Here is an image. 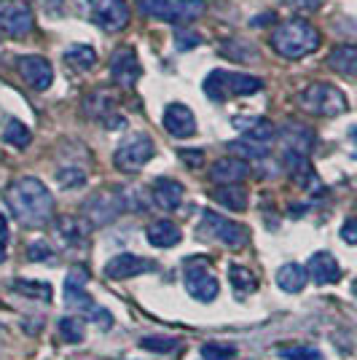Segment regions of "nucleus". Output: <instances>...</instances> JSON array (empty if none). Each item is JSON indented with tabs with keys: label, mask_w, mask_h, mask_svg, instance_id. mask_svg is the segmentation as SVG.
Listing matches in <instances>:
<instances>
[{
	"label": "nucleus",
	"mask_w": 357,
	"mask_h": 360,
	"mask_svg": "<svg viewBox=\"0 0 357 360\" xmlns=\"http://www.w3.org/2000/svg\"><path fill=\"white\" fill-rule=\"evenodd\" d=\"M27 258L30 261H51L54 258V250L48 248V242H30V248H27Z\"/></svg>",
	"instance_id": "obj_38"
},
{
	"label": "nucleus",
	"mask_w": 357,
	"mask_h": 360,
	"mask_svg": "<svg viewBox=\"0 0 357 360\" xmlns=\"http://www.w3.org/2000/svg\"><path fill=\"white\" fill-rule=\"evenodd\" d=\"M86 283H89V271L84 269V266H73V269L67 271V277H65V301H67L73 309H84V312L89 315V320H94L97 326L110 328V326H113V317H110V312H105L103 307H97V304L89 299Z\"/></svg>",
	"instance_id": "obj_4"
},
{
	"label": "nucleus",
	"mask_w": 357,
	"mask_h": 360,
	"mask_svg": "<svg viewBox=\"0 0 357 360\" xmlns=\"http://www.w3.org/2000/svg\"><path fill=\"white\" fill-rule=\"evenodd\" d=\"M320 44H323L320 30L312 27L309 22H304V19L283 22L277 30L271 32V49L285 60H304L306 54L317 51Z\"/></svg>",
	"instance_id": "obj_2"
},
{
	"label": "nucleus",
	"mask_w": 357,
	"mask_h": 360,
	"mask_svg": "<svg viewBox=\"0 0 357 360\" xmlns=\"http://www.w3.org/2000/svg\"><path fill=\"white\" fill-rule=\"evenodd\" d=\"M124 210V202H121L116 194H94L89 199V205H86V215H89L94 224H108V221H113L119 212Z\"/></svg>",
	"instance_id": "obj_18"
},
{
	"label": "nucleus",
	"mask_w": 357,
	"mask_h": 360,
	"mask_svg": "<svg viewBox=\"0 0 357 360\" xmlns=\"http://www.w3.org/2000/svg\"><path fill=\"white\" fill-rule=\"evenodd\" d=\"M57 237L60 240H65L67 245H81L84 242V224L81 221H75V218H62V221H57Z\"/></svg>",
	"instance_id": "obj_29"
},
{
	"label": "nucleus",
	"mask_w": 357,
	"mask_h": 360,
	"mask_svg": "<svg viewBox=\"0 0 357 360\" xmlns=\"http://www.w3.org/2000/svg\"><path fill=\"white\" fill-rule=\"evenodd\" d=\"M306 280H309V269L301 266V264H285L283 269L277 271V285L283 288L285 293H298V290H304Z\"/></svg>",
	"instance_id": "obj_23"
},
{
	"label": "nucleus",
	"mask_w": 357,
	"mask_h": 360,
	"mask_svg": "<svg viewBox=\"0 0 357 360\" xmlns=\"http://www.w3.org/2000/svg\"><path fill=\"white\" fill-rule=\"evenodd\" d=\"M306 269H309V277H312L317 285H333V283L342 280V266H339V261L327 253V250L314 253L309 258V264H306Z\"/></svg>",
	"instance_id": "obj_16"
},
{
	"label": "nucleus",
	"mask_w": 357,
	"mask_h": 360,
	"mask_svg": "<svg viewBox=\"0 0 357 360\" xmlns=\"http://www.w3.org/2000/svg\"><path fill=\"white\" fill-rule=\"evenodd\" d=\"M140 347H143V349H148V352L167 355V352L178 349L180 339H175V336H145V339H140Z\"/></svg>",
	"instance_id": "obj_32"
},
{
	"label": "nucleus",
	"mask_w": 357,
	"mask_h": 360,
	"mask_svg": "<svg viewBox=\"0 0 357 360\" xmlns=\"http://www.w3.org/2000/svg\"><path fill=\"white\" fill-rule=\"evenodd\" d=\"M202 231L212 237L215 242H221L226 248H245L247 245V229L242 224H234V221H228L223 215H218V212L207 210L202 215Z\"/></svg>",
	"instance_id": "obj_10"
},
{
	"label": "nucleus",
	"mask_w": 357,
	"mask_h": 360,
	"mask_svg": "<svg viewBox=\"0 0 357 360\" xmlns=\"http://www.w3.org/2000/svg\"><path fill=\"white\" fill-rule=\"evenodd\" d=\"M352 140H355V148H357V129L352 132Z\"/></svg>",
	"instance_id": "obj_46"
},
{
	"label": "nucleus",
	"mask_w": 357,
	"mask_h": 360,
	"mask_svg": "<svg viewBox=\"0 0 357 360\" xmlns=\"http://www.w3.org/2000/svg\"><path fill=\"white\" fill-rule=\"evenodd\" d=\"M285 3L298 6V8H306V11H314V8H320V3H323V0H285Z\"/></svg>",
	"instance_id": "obj_42"
},
{
	"label": "nucleus",
	"mask_w": 357,
	"mask_h": 360,
	"mask_svg": "<svg viewBox=\"0 0 357 360\" xmlns=\"http://www.w3.org/2000/svg\"><path fill=\"white\" fill-rule=\"evenodd\" d=\"M6 205L22 226L38 229L48 224L54 212V196L38 178H19L6 188Z\"/></svg>",
	"instance_id": "obj_1"
},
{
	"label": "nucleus",
	"mask_w": 357,
	"mask_h": 360,
	"mask_svg": "<svg viewBox=\"0 0 357 360\" xmlns=\"http://www.w3.org/2000/svg\"><path fill=\"white\" fill-rule=\"evenodd\" d=\"M145 271H153V261L132 253H121L105 264V277L108 280H129V277L145 274Z\"/></svg>",
	"instance_id": "obj_14"
},
{
	"label": "nucleus",
	"mask_w": 357,
	"mask_h": 360,
	"mask_svg": "<svg viewBox=\"0 0 357 360\" xmlns=\"http://www.w3.org/2000/svg\"><path fill=\"white\" fill-rule=\"evenodd\" d=\"M137 8L169 25H191L205 14V0H137Z\"/></svg>",
	"instance_id": "obj_5"
},
{
	"label": "nucleus",
	"mask_w": 357,
	"mask_h": 360,
	"mask_svg": "<svg viewBox=\"0 0 357 360\" xmlns=\"http://www.w3.org/2000/svg\"><path fill=\"white\" fill-rule=\"evenodd\" d=\"M180 159H183V165H186V167L199 169V167H202V162H205V153H202L199 148H194V150L183 148V150H180Z\"/></svg>",
	"instance_id": "obj_39"
},
{
	"label": "nucleus",
	"mask_w": 357,
	"mask_h": 360,
	"mask_svg": "<svg viewBox=\"0 0 357 360\" xmlns=\"http://www.w3.org/2000/svg\"><path fill=\"white\" fill-rule=\"evenodd\" d=\"M145 237L153 248H175L180 240H183V231H180L178 224L172 221H153V224L145 229Z\"/></svg>",
	"instance_id": "obj_20"
},
{
	"label": "nucleus",
	"mask_w": 357,
	"mask_h": 360,
	"mask_svg": "<svg viewBox=\"0 0 357 360\" xmlns=\"http://www.w3.org/2000/svg\"><path fill=\"white\" fill-rule=\"evenodd\" d=\"M41 3V8H44L46 14H62V0H38Z\"/></svg>",
	"instance_id": "obj_41"
},
{
	"label": "nucleus",
	"mask_w": 357,
	"mask_h": 360,
	"mask_svg": "<svg viewBox=\"0 0 357 360\" xmlns=\"http://www.w3.org/2000/svg\"><path fill=\"white\" fill-rule=\"evenodd\" d=\"M228 148L234 150L237 156H245V159H266L268 156V146L255 143V140H247V137H242L237 143H228Z\"/></svg>",
	"instance_id": "obj_31"
},
{
	"label": "nucleus",
	"mask_w": 357,
	"mask_h": 360,
	"mask_svg": "<svg viewBox=\"0 0 357 360\" xmlns=\"http://www.w3.org/2000/svg\"><path fill=\"white\" fill-rule=\"evenodd\" d=\"M342 240L349 242V245H357V218H349L342 226Z\"/></svg>",
	"instance_id": "obj_40"
},
{
	"label": "nucleus",
	"mask_w": 357,
	"mask_h": 360,
	"mask_svg": "<svg viewBox=\"0 0 357 360\" xmlns=\"http://www.w3.org/2000/svg\"><path fill=\"white\" fill-rule=\"evenodd\" d=\"M280 358L285 360H323V355L314 347H283Z\"/></svg>",
	"instance_id": "obj_35"
},
{
	"label": "nucleus",
	"mask_w": 357,
	"mask_h": 360,
	"mask_svg": "<svg viewBox=\"0 0 357 360\" xmlns=\"http://www.w3.org/2000/svg\"><path fill=\"white\" fill-rule=\"evenodd\" d=\"M186 290L196 301H212L218 296V280L205 269V258L186 261Z\"/></svg>",
	"instance_id": "obj_11"
},
{
	"label": "nucleus",
	"mask_w": 357,
	"mask_h": 360,
	"mask_svg": "<svg viewBox=\"0 0 357 360\" xmlns=\"http://www.w3.org/2000/svg\"><path fill=\"white\" fill-rule=\"evenodd\" d=\"M298 105L304 108L306 113L333 119V116H342L344 110H346V97L333 84L320 81V84H309L306 89L298 94Z\"/></svg>",
	"instance_id": "obj_6"
},
{
	"label": "nucleus",
	"mask_w": 357,
	"mask_h": 360,
	"mask_svg": "<svg viewBox=\"0 0 357 360\" xmlns=\"http://www.w3.org/2000/svg\"><path fill=\"white\" fill-rule=\"evenodd\" d=\"M16 293H25V296H32V299H51V285L48 283H35V280H16L14 283Z\"/></svg>",
	"instance_id": "obj_33"
},
{
	"label": "nucleus",
	"mask_w": 357,
	"mask_h": 360,
	"mask_svg": "<svg viewBox=\"0 0 357 360\" xmlns=\"http://www.w3.org/2000/svg\"><path fill=\"white\" fill-rule=\"evenodd\" d=\"M234 124H237L239 129H245V137H247V140L264 143V146H271V140L277 137L274 124H271V121H266V119H250V121L237 119Z\"/></svg>",
	"instance_id": "obj_24"
},
{
	"label": "nucleus",
	"mask_w": 357,
	"mask_h": 360,
	"mask_svg": "<svg viewBox=\"0 0 357 360\" xmlns=\"http://www.w3.org/2000/svg\"><path fill=\"white\" fill-rule=\"evenodd\" d=\"M266 19H274V14L253 16V19H250V25H253V27H264V25H266Z\"/></svg>",
	"instance_id": "obj_44"
},
{
	"label": "nucleus",
	"mask_w": 357,
	"mask_h": 360,
	"mask_svg": "<svg viewBox=\"0 0 357 360\" xmlns=\"http://www.w3.org/2000/svg\"><path fill=\"white\" fill-rule=\"evenodd\" d=\"M6 261V248H3V242H0V264Z\"/></svg>",
	"instance_id": "obj_45"
},
{
	"label": "nucleus",
	"mask_w": 357,
	"mask_h": 360,
	"mask_svg": "<svg viewBox=\"0 0 357 360\" xmlns=\"http://www.w3.org/2000/svg\"><path fill=\"white\" fill-rule=\"evenodd\" d=\"M212 199H215L218 205H223L226 210H234V212L247 210V191H245V186H239V183H221V186L212 191Z\"/></svg>",
	"instance_id": "obj_21"
},
{
	"label": "nucleus",
	"mask_w": 357,
	"mask_h": 360,
	"mask_svg": "<svg viewBox=\"0 0 357 360\" xmlns=\"http://www.w3.org/2000/svg\"><path fill=\"white\" fill-rule=\"evenodd\" d=\"M3 140H6L8 146H14V148H27L32 143V132L22 121L11 119L6 124V129H3Z\"/></svg>",
	"instance_id": "obj_28"
},
{
	"label": "nucleus",
	"mask_w": 357,
	"mask_h": 360,
	"mask_svg": "<svg viewBox=\"0 0 357 360\" xmlns=\"http://www.w3.org/2000/svg\"><path fill=\"white\" fill-rule=\"evenodd\" d=\"M202 355H205V360H234L237 347L223 345V342H209V345L202 347Z\"/></svg>",
	"instance_id": "obj_34"
},
{
	"label": "nucleus",
	"mask_w": 357,
	"mask_h": 360,
	"mask_svg": "<svg viewBox=\"0 0 357 360\" xmlns=\"http://www.w3.org/2000/svg\"><path fill=\"white\" fill-rule=\"evenodd\" d=\"M153 153H156L153 140L148 135H143V132H137V135L126 137L121 143L116 156H113V162H116L121 172H140L153 159Z\"/></svg>",
	"instance_id": "obj_7"
},
{
	"label": "nucleus",
	"mask_w": 357,
	"mask_h": 360,
	"mask_svg": "<svg viewBox=\"0 0 357 360\" xmlns=\"http://www.w3.org/2000/svg\"><path fill=\"white\" fill-rule=\"evenodd\" d=\"M65 62L75 68V70H91L94 65H97V51L91 49V46H70L67 51H65Z\"/></svg>",
	"instance_id": "obj_27"
},
{
	"label": "nucleus",
	"mask_w": 357,
	"mask_h": 360,
	"mask_svg": "<svg viewBox=\"0 0 357 360\" xmlns=\"http://www.w3.org/2000/svg\"><path fill=\"white\" fill-rule=\"evenodd\" d=\"M183 194H186V188L172 178H159L153 183V191H150L156 207H162V210H178Z\"/></svg>",
	"instance_id": "obj_19"
},
{
	"label": "nucleus",
	"mask_w": 357,
	"mask_h": 360,
	"mask_svg": "<svg viewBox=\"0 0 357 360\" xmlns=\"http://www.w3.org/2000/svg\"><path fill=\"white\" fill-rule=\"evenodd\" d=\"M352 290H355V296H357V280H355V285H352Z\"/></svg>",
	"instance_id": "obj_47"
},
{
	"label": "nucleus",
	"mask_w": 357,
	"mask_h": 360,
	"mask_svg": "<svg viewBox=\"0 0 357 360\" xmlns=\"http://www.w3.org/2000/svg\"><path fill=\"white\" fill-rule=\"evenodd\" d=\"M202 44V35L194 30H178L175 32V46H178V51H188V49H196V46Z\"/></svg>",
	"instance_id": "obj_36"
},
{
	"label": "nucleus",
	"mask_w": 357,
	"mask_h": 360,
	"mask_svg": "<svg viewBox=\"0 0 357 360\" xmlns=\"http://www.w3.org/2000/svg\"><path fill=\"white\" fill-rule=\"evenodd\" d=\"M35 27V16L27 0H0V32L8 38H25Z\"/></svg>",
	"instance_id": "obj_9"
},
{
	"label": "nucleus",
	"mask_w": 357,
	"mask_h": 360,
	"mask_svg": "<svg viewBox=\"0 0 357 360\" xmlns=\"http://www.w3.org/2000/svg\"><path fill=\"white\" fill-rule=\"evenodd\" d=\"M60 339L62 342H67V345H78V342H84V320H78V317H62L60 320Z\"/></svg>",
	"instance_id": "obj_30"
},
{
	"label": "nucleus",
	"mask_w": 357,
	"mask_h": 360,
	"mask_svg": "<svg viewBox=\"0 0 357 360\" xmlns=\"http://www.w3.org/2000/svg\"><path fill=\"white\" fill-rule=\"evenodd\" d=\"M228 280H231V288H234V293H237L239 299H245V296H250V293L258 290V277L247 266H242V264H231L228 266Z\"/></svg>",
	"instance_id": "obj_25"
},
{
	"label": "nucleus",
	"mask_w": 357,
	"mask_h": 360,
	"mask_svg": "<svg viewBox=\"0 0 357 360\" xmlns=\"http://www.w3.org/2000/svg\"><path fill=\"white\" fill-rule=\"evenodd\" d=\"M16 68H19V75L25 78V84L32 86L35 91H46L54 81V70L48 60L38 57V54H27V57H19L16 60Z\"/></svg>",
	"instance_id": "obj_13"
},
{
	"label": "nucleus",
	"mask_w": 357,
	"mask_h": 360,
	"mask_svg": "<svg viewBox=\"0 0 357 360\" xmlns=\"http://www.w3.org/2000/svg\"><path fill=\"white\" fill-rule=\"evenodd\" d=\"M86 6L89 19L108 32H119L129 25V6L126 0H78Z\"/></svg>",
	"instance_id": "obj_8"
},
{
	"label": "nucleus",
	"mask_w": 357,
	"mask_h": 360,
	"mask_svg": "<svg viewBox=\"0 0 357 360\" xmlns=\"http://www.w3.org/2000/svg\"><path fill=\"white\" fill-rule=\"evenodd\" d=\"M164 129L172 137H191L196 132V119L191 113V108H186L183 103H172L164 110Z\"/></svg>",
	"instance_id": "obj_15"
},
{
	"label": "nucleus",
	"mask_w": 357,
	"mask_h": 360,
	"mask_svg": "<svg viewBox=\"0 0 357 360\" xmlns=\"http://www.w3.org/2000/svg\"><path fill=\"white\" fill-rule=\"evenodd\" d=\"M264 89V81L247 73H231V70H212L205 78V94H207L212 103H226L231 97H247L255 91Z\"/></svg>",
	"instance_id": "obj_3"
},
{
	"label": "nucleus",
	"mask_w": 357,
	"mask_h": 360,
	"mask_svg": "<svg viewBox=\"0 0 357 360\" xmlns=\"http://www.w3.org/2000/svg\"><path fill=\"white\" fill-rule=\"evenodd\" d=\"M327 68L346 78H357V46H336L327 54Z\"/></svg>",
	"instance_id": "obj_22"
},
{
	"label": "nucleus",
	"mask_w": 357,
	"mask_h": 360,
	"mask_svg": "<svg viewBox=\"0 0 357 360\" xmlns=\"http://www.w3.org/2000/svg\"><path fill=\"white\" fill-rule=\"evenodd\" d=\"M283 137H285V143H287V148L301 150V153H309L314 146L312 129H306V127H301V124H287L283 129Z\"/></svg>",
	"instance_id": "obj_26"
},
{
	"label": "nucleus",
	"mask_w": 357,
	"mask_h": 360,
	"mask_svg": "<svg viewBox=\"0 0 357 360\" xmlns=\"http://www.w3.org/2000/svg\"><path fill=\"white\" fill-rule=\"evenodd\" d=\"M247 175H250V165L245 159H237V156L218 159L215 165L209 167V180H215V183H239Z\"/></svg>",
	"instance_id": "obj_17"
},
{
	"label": "nucleus",
	"mask_w": 357,
	"mask_h": 360,
	"mask_svg": "<svg viewBox=\"0 0 357 360\" xmlns=\"http://www.w3.org/2000/svg\"><path fill=\"white\" fill-rule=\"evenodd\" d=\"M140 75H143V68L137 60V51L132 46H121L119 51L110 57V78L119 84L121 89H132Z\"/></svg>",
	"instance_id": "obj_12"
},
{
	"label": "nucleus",
	"mask_w": 357,
	"mask_h": 360,
	"mask_svg": "<svg viewBox=\"0 0 357 360\" xmlns=\"http://www.w3.org/2000/svg\"><path fill=\"white\" fill-rule=\"evenodd\" d=\"M57 180H60L62 188H75V186H84L86 175L81 169H60L57 172Z\"/></svg>",
	"instance_id": "obj_37"
},
{
	"label": "nucleus",
	"mask_w": 357,
	"mask_h": 360,
	"mask_svg": "<svg viewBox=\"0 0 357 360\" xmlns=\"http://www.w3.org/2000/svg\"><path fill=\"white\" fill-rule=\"evenodd\" d=\"M6 240H8V224H6V215H0V242L6 245Z\"/></svg>",
	"instance_id": "obj_43"
}]
</instances>
